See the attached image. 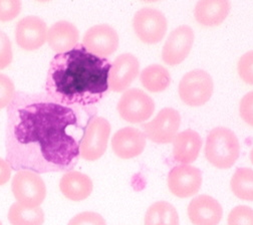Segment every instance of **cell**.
I'll list each match as a JSON object with an SVG mask.
<instances>
[{
	"mask_svg": "<svg viewBox=\"0 0 253 225\" xmlns=\"http://www.w3.org/2000/svg\"><path fill=\"white\" fill-rule=\"evenodd\" d=\"M81 111L55 103L45 92L17 91L7 107L5 131L11 169L43 174L74 168L87 125H82Z\"/></svg>",
	"mask_w": 253,
	"mask_h": 225,
	"instance_id": "6da1fadb",
	"label": "cell"
},
{
	"mask_svg": "<svg viewBox=\"0 0 253 225\" xmlns=\"http://www.w3.org/2000/svg\"><path fill=\"white\" fill-rule=\"evenodd\" d=\"M112 68L106 58L88 52L82 44L56 53L49 63L45 93L57 104L82 108L97 103L109 89Z\"/></svg>",
	"mask_w": 253,
	"mask_h": 225,
	"instance_id": "7a4b0ae2",
	"label": "cell"
},
{
	"mask_svg": "<svg viewBox=\"0 0 253 225\" xmlns=\"http://www.w3.org/2000/svg\"><path fill=\"white\" fill-rule=\"evenodd\" d=\"M240 154V143L236 134L225 127L212 129L207 136L205 156L218 169H229Z\"/></svg>",
	"mask_w": 253,
	"mask_h": 225,
	"instance_id": "3957f363",
	"label": "cell"
},
{
	"mask_svg": "<svg viewBox=\"0 0 253 225\" xmlns=\"http://www.w3.org/2000/svg\"><path fill=\"white\" fill-rule=\"evenodd\" d=\"M213 79L204 70L196 69L183 76L179 84V96L183 103L191 107L206 104L213 93Z\"/></svg>",
	"mask_w": 253,
	"mask_h": 225,
	"instance_id": "277c9868",
	"label": "cell"
},
{
	"mask_svg": "<svg viewBox=\"0 0 253 225\" xmlns=\"http://www.w3.org/2000/svg\"><path fill=\"white\" fill-rule=\"evenodd\" d=\"M111 134V124L103 117L91 118L80 144V156L86 161H96L106 152Z\"/></svg>",
	"mask_w": 253,
	"mask_h": 225,
	"instance_id": "5b68a950",
	"label": "cell"
},
{
	"mask_svg": "<svg viewBox=\"0 0 253 225\" xmlns=\"http://www.w3.org/2000/svg\"><path fill=\"white\" fill-rule=\"evenodd\" d=\"M11 189L18 203L26 207H39L45 199L46 186L40 174L20 170L12 179Z\"/></svg>",
	"mask_w": 253,
	"mask_h": 225,
	"instance_id": "8992f818",
	"label": "cell"
},
{
	"mask_svg": "<svg viewBox=\"0 0 253 225\" xmlns=\"http://www.w3.org/2000/svg\"><path fill=\"white\" fill-rule=\"evenodd\" d=\"M136 36L145 44L154 45L163 40L167 32L168 22L165 14L154 7L139 9L133 18Z\"/></svg>",
	"mask_w": 253,
	"mask_h": 225,
	"instance_id": "52a82bcc",
	"label": "cell"
},
{
	"mask_svg": "<svg viewBox=\"0 0 253 225\" xmlns=\"http://www.w3.org/2000/svg\"><path fill=\"white\" fill-rule=\"evenodd\" d=\"M117 109L125 121L138 124L151 118L155 111V103L144 90L133 88L125 90L118 102Z\"/></svg>",
	"mask_w": 253,
	"mask_h": 225,
	"instance_id": "ba28073f",
	"label": "cell"
},
{
	"mask_svg": "<svg viewBox=\"0 0 253 225\" xmlns=\"http://www.w3.org/2000/svg\"><path fill=\"white\" fill-rule=\"evenodd\" d=\"M180 124L179 112L173 108H164L152 121L144 125V134L154 143L169 144L177 136Z\"/></svg>",
	"mask_w": 253,
	"mask_h": 225,
	"instance_id": "9c48e42d",
	"label": "cell"
},
{
	"mask_svg": "<svg viewBox=\"0 0 253 225\" xmlns=\"http://www.w3.org/2000/svg\"><path fill=\"white\" fill-rule=\"evenodd\" d=\"M119 44L117 30L109 24L102 23L93 25L85 31L82 45L88 52L105 58L118 49Z\"/></svg>",
	"mask_w": 253,
	"mask_h": 225,
	"instance_id": "30bf717a",
	"label": "cell"
},
{
	"mask_svg": "<svg viewBox=\"0 0 253 225\" xmlns=\"http://www.w3.org/2000/svg\"><path fill=\"white\" fill-rule=\"evenodd\" d=\"M167 184L173 195L179 198L191 197L201 188L202 173L197 167L181 164L171 169Z\"/></svg>",
	"mask_w": 253,
	"mask_h": 225,
	"instance_id": "8fae6325",
	"label": "cell"
},
{
	"mask_svg": "<svg viewBox=\"0 0 253 225\" xmlns=\"http://www.w3.org/2000/svg\"><path fill=\"white\" fill-rule=\"evenodd\" d=\"M195 35L189 25H180L169 35L163 49L162 58L169 66H177L188 56L192 49Z\"/></svg>",
	"mask_w": 253,
	"mask_h": 225,
	"instance_id": "7c38bea8",
	"label": "cell"
},
{
	"mask_svg": "<svg viewBox=\"0 0 253 225\" xmlns=\"http://www.w3.org/2000/svg\"><path fill=\"white\" fill-rule=\"evenodd\" d=\"M47 25L39 16L28 15L18 21L15 27L17 45L25 50H36L47 40Z\"/></svg>",
	"mask_w": 253,
	"mask_h": 225,
	"instance_id": "4fadbf2b",
	"label": "cell"
},
{
	"mask_svg": "<svg viewBox=\"0 0 253 225\" xmlns=\"http://www.w3.org/2000/svg\"><path fill=\"white\" fill-rule=\"evenodd\" d=\"M140 62L138 58L129 52L122 53L112 63L109 74V88L116 92L128 90L139 75Z\"/></svg>",
	"mask_w": 253,
	"mask_h": 225,
	"instance_id": "5bb4252c",
	"label": "cell"
},
{
	"mask_svg": "<svg viewBox=\"0 0 253 225\" xmlns=\"http://www.w3.org/2000/svg\"><path fill=\"white\" fill-rule=\"evenodd\" d=\"M146 136L139 129L125 127L112 139V149L121 159H132L141 155L146 147Z\"/></svg>",
	"mask_w": 253,
	"mask_h": 225,
	"instance_id": "9a60e30c",
	"label": "cell"
},
{
	"mask_svg": "<svg viewBox=\"0 0 253 225\" xmlns=\"http://www.w3.org/2000/svg\"><path fill=\"white\" fill-rule=\"evenodd\" d=\"M188 217L193 225H218L222 219L223 209L209 195H199L188 205Z\"/></svg>",
	"mask_w": 253,
	"mask_h": 225,
	"instance_id": "2e32d148",
	"label": "cell"
},
{
	"mask_svg": "<svg viewBox=\"0 0 253 225\" xmlns=\"http://www.w3.org/2000/svg\"><path fill=\"white\" fill-rule=\"evenodd\" d=\"M46 41L52 50L62 53L73 49L78 45L80 32L74 23L60 20L49 27Z\"/></svg>",
	"mask_w": 253,
	"mask_h": 225,
	"instance_id": "e0dca14e",
	"label": "cell"
},
{
	"mask_svg": "<svg viewBox=\"0 0 253 225\" xmlns=\"http://www.w3.org/2000/svg\"><path fill=\"white\" fill-rule=\"evenodd\" d=\"M201 147L200 135L192 129H187L177 134L173 141V157L177 162L189 165L198 158Z\"/></svg>",
	"mask_w": 253,
	"mask_h": 225,
	"instance_id": "ac0fdd59",
	"label": "cell"
},
{
	"mask_svg": "<svg viewBox=\"0 0 253 225\" xmlns=\"http://www.w3.org/2000/svg\"><path fill=\"white\" fill-rule=\"evenodd\" d=\"M230 9L228 0H200L195 5L194 16L204 26H216L226 19Z\"/></svg>",
	"mask_w": 253,
	"mask_h": 225,
	"instance_id": "d6986e66",
	"label": "cell"
},
{
	"mask_svg": "<svg viewBox=\"0 0 253 225\" xmlns=\"http://www.w3.org/2000/svg\"><path fill=\"white\" fill-rule=\"evenodd\" d=\"M92 187V181L87 175L74 170L63 174L59 182L63 196L77 202L86 199L91 194Z\"/></svg>",
	"mask_w": 253,
	"mask_h": 225,
	"instance_id": "ffe728a7",
	"label": "cell"
},
{
	"mask_svg": "<svg viewBox=\"0 0 253 225\" xmlns=\"http://www.w3.org/2000/svg\"><path fill=\"white\" fill-rule=\"evenodd\" d=\"M140 80L144 88L149 91L160 92L170 86L171 75L165 67L154 63L150 64L142 71Z\"/></svg>",
	"mask_w": 253,
	"mask_h": 225,
	"instance_id": "44dd1931",
	"label": "cell"
},
{
	"mask_svg": "<svg viewBox=\"0 0 253 225\" xmlns=\"http://www.w3.org/2000/svg\"><path fill=\"white\" fill-rule=\"evenodd\" d=\"M145 225H179L177 209L167 201H157L147 210Z\"/></svg>",
	"mask_w": 253,
	"mask_h": 225,
	"instance_id": "7402d4cb",
	"label": "cell"
},
{
	"mask_svg": "<svg viewBox=\"0 0 253 225\" xmlns=\"http://www.w3.org/2000/svg\"><path fill=\"white\" fill-rule=\"evenodd\" d=\"M8 220L11 225H42L44 213L40 207H26L15 202L8 211Z\"/></svg>",
	"mask_w": 253,
	"mask_h": 225,
	"instance_id": "603a6c76",
	"label": "cell"
},
{
	"mask_svg": "<svg viewBox=\"0 0 253 225\" xmlns=\"http://www.w3.org/2000/svg\"><path fill=\"white\" fill-rule=\"evenodd\" d=\"M230 187L236 197L253 202V169L238 168L232 175Z\"/></svg>",
	"mask_w": 253,
	"mask_h": 225,
	"instance_id": "cb8c5ba5",
	"label": "cell"
},
{
	"mask_svg": "<svg viewBox=\"0 0 253 225\" xmlns=\"http://www.w3.org/2000/svg\"><path fill=\"white\" fill-rule=\"evenodd\" d=\"M228 225H253V209L246 205L234 207L227 219Z\"/></svg>",
	"mask_w": 253,
	"mask_h": 225,
	"instance_id": "d4e9b609",
	"label": "cell"
},
{
	"mask_svg": "<svg viewBox=\"0 0 253 225\" xmlns=\"http://www.w3.org/2000/svg\"><path fill=\"white\" fill-rule=\"evenodd\" d=\"M237 71L244 83L253 86V49L240 56L237 62Z\"/></svg>",
	"mask_w": 253,
	"mask_h": 225,
	"instance_id": "484cf974",
	"label": "cell"
},
{
	"mask_svg": "<svg viewBox=\"0 0 253 225\" xmlns=\"http://www.w3.org/2000/svg\"><path fill=\"white\" fill-rule=\"evenodd\" d=\"M15 93V86L12 80L3 74H0V110L10 105Z\"/></svg>",
	"mask_w": 253,
	"mask_h": 225,
	"instance_id": "4316f807",
	"label": "cell"
},
{
	"mask_svg": "<svg viewBox=\"0 0 253 225\" xmlns=\"http://www.w3.org/2000/svg\"><path fill=\"white\" fill-rule=\"evenodd\" d=\"M68 225H107V223L101 214L97 212L84 211L73 217Z\"/></svg>",
	"mask_w": 253,
	"mask_h": 225,
	"instance_id": "83f0119b",
	"label": "cell"
},
{
	"mask_svg": "<svg viewBox=\"0 0 253 225\" xmlns=\"http://www.w3.org/2000/svg\"><path fill=\"white\" fill-rule=\"evenodd\" d=\"M19 0H0V21L14 19L21 10Z\"/></svg>",
	"mask_w": 253,
	"mask_h": 225,
	"instance_id": "f1b7e54d",
	"label": "cell"
},
{
	"mask_svg": "<svg viewBox=\"0 0 253 225\" xmlns=\"http://www.w3.org/2000/svg\"><path fill=\"white\" fill-rule=\"evenodd\" d=\"M12 46L9 38L0 30V70L7 68L12 61Z\"/></svg>",
	"mask_w": 253,
	"mask_h": 225,
	"instance_id": "f546056e",
	"label": "cell"
},
{
	"mask_svg": "<svg viewBox=\"0 0 253 225\" xmlns=\"http://www.w3.org/2000/svg\"><path fill=\"white\" fill-rule=\"evenodd\" d=\"M239 114L242 120L253 127V90L244 94L239 104Z\"/></svg>",
	"mask_w": 253,
	"mask_h": 225,
	"instance_id": "4dcf8cb0",
	"label": "cell"
},
{
	"mask_svg": "<svg viewBox=\"0 0 253 225\" xmlns=\"http://www.w3.org/2000/svg\"><path fill=\"white\" fill-rule=\"evenodd\" d=\"M11 167L6 160L0 158V186L8 182L11 176Z\"/></svg>",
	"mask_w": 253,
	"mask_h": 225,
	"instance_id": "1f68e13d",
	"label": "cell"
},
{
	"mask_svg": "<svg viewBox=\"0 0 253 225\" xmlns=\"http://www.w3.org/2000/svg\"><path fill=\"white\" fill-rule=\"evenodd\" d=\"M250 161H251V163L253 164V148H252V150L250 152Z\"/></svg>",
	"mask_w": 253,
	"mask_h": 225,
	"instance_id": "d6a6232c",
	"label": "cell"
},
{
	"mask_svg": "<svg viewBox=\"0 0 253 225\" xmlns=\"http://www.w3.org/2000/svg\"><path fill=\"white\" fill-rule=\"evenodd\" d=\"M0 225H2V222H1V221H0Z\"/></svg>",
	"mask_w": 253,
	"mask_h": 225,
	"instance_id": "836d02e7",
	"label": "cell"
}]
</instances>
